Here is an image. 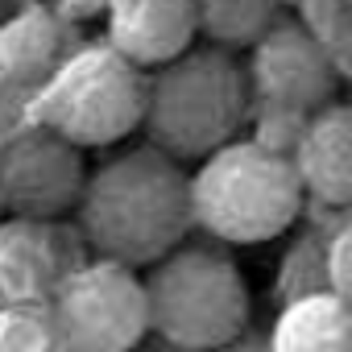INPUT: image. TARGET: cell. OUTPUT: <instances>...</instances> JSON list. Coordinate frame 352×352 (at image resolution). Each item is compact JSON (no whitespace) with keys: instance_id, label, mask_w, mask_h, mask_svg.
I'll return each mask as SVG.
<instances>
[{"instance_id":"2e32d148","label":"cell","mask_w":352,"mask_h":352,"mask_svg":"<svg viewBox=\"0 0 352 352\" xmlns=\"http://www.w3.org/2000/svg\"><path fill=\"white\" fill-rule=\"evenodd\" d=\"M220 352H274V348H270V331H253V327H249L241 340H232V344L220 348Z\"/></svg>"},{"instance_id":"5b68a950","label":"cell","mask_w":352,"mask_h":352,"mask_svg":"<svg viewBox=\"0 0 352 352\" xmlns=\"http://www.w3.org/2000/svg\"><path fill=\"white\" fill-rule=\"evenodd\" d=\"M149 83L112 46H87L42 87L38 124L79 149H104L145 124Z\"/></svg>"},{"instance_id":"8992f818","label":"cell","mask_w":352,"mask_h":352,"mask_svg":"<svg viewBox=\"0 0 352 352\" xmlns=\"http://www.w3.org/2000/svg\"><path fill=\"white\" fill-rule=\"evenodd\" d=\"M58 352H133L153 336L145 278L120 261L71 270L50 298Z\"/></svg>"},{"instance_id":"ac0fdd59","label":"cell","mask_w":352,"mask_h":352,"mask_svg":"<svg viewBox=\"0 0 352 352\" xmlns=\"http://www.w3.org/2000/svg\"><path fill=\"white\" fill-rule=\"evenodd\" d=\"M0 212H5V208H0Z\"/></svg>"},{"instance_id":"30bf717a","label":"cell","mask_w":352,"mask_h":352,"mask_svg":"<svg viewBox=\"0 0 352 352\" xmlns=\"http://www.w3.org/2000/svg\"><path fill=\"white\" fill-rule=\"evenodd\" d=\"M290 149L307 195L352 216V108L331 104L315 112L294 133Z\"/></svg>"},{"instance_id":"ba28073f","label":"cell","mask_w":352,"mask_h":352,"mask_svg":"<svg viewBox=\"0 0 352 352\" xmlns=\"http://www.w3.org/2000/svg\"><path fill=\"white\" fill-rule=\"evenodd\" d=\"M249 83L265 116L294 120V129H302L315 112L331 108L336 67L311 30H302L298 21H278L253 46Z\"/></svg>"},{"instance_id":"7a4b0ae2","label":"cell","mask_w":352,"mask_h":352,"mask_svg":"<svg viewBox=\"0 0 352 352\" xmlns=\"http://www.w3.org/2000/svg\"><path fill=\"white\" fill-rule=\"evenodd\" d=\"M249 108V71L232 58V50L208 46L153 71L145 133L149 145L170 153L174 162H208L212 153L241 141Z\"/></svg>"},{"instance_id":"52a82bcc","label":"cell","mask_w":352,"mask_h":352,"mask_svg":"<svg viewBox=\"0 0 352 352\" xmlns=\"http://www.w3.org/2000/svg\"><path fill=\"white\" fill-rule=\"evenodd\" d=\"M83 149L54 129L34 124L0 145V208L9 220L54 224L83 204Z\"/></svg>"},{"instance_id":"6da1fadb","label":"cell","mask_w":352,"mask_h":352,"mask_svg":"<svg viewBox=\"0 0 352 352\" xmlns=\"http://www.w3.org/2000/svg\"><path fill=\"white\" fill-rule=\"evenodd\" d=\"M79 224L104 261L153 270L195 228L191 174L153 145L124 149L87 179Z\"/></svg>"},{"instance_id":"4fadbf2b","label":"cell","mask_w":352,"mask_h":352,"mask_svg":"<svg viewBox=\"0 0 352 352\" xmlns=\"http://www.w3.org/2000/svg\"><path fill=\"white\" fill-rule=\"evenodd\" d=\"M274 352H352V302L336 290H311L274 319Z\"/></svg>"},{"instance_id":"8fae6325","label":"cell","mask_w":352,"mask_h":352,"mask_svg":"<svg viewBox=\"0 0 352 352\" xmlns=\"http://www.w3.org/2000/svg\"><path fill=\"white\" fill-rule=\"evenodd\" d=\"M63 278L67 274L50 224L0 220V311L54 298Z\"/></svg>"},{"instance_id":"9c48e42d","label":"cell","mask_w":352,"mask_h":352,"mask_svg":"<svg viewBox=\"0 0 352 352\" xmlns=\"http://www.w3.org/2000/svg\"><path fill=\"white\" fill-rule=\"evenodd\" d=\"M195 0H112L108 46L137 71H162L195 50Z\"/></svg>"},{"instance_id":"3957f363","label":"cell","mask_w":352,"mask_h":352,"mask_svg":"<svg viewBox=\"0 0 352 352\" xmlns=\"http://www.w3.org/2000/svg\"><path fill=\"white\" fill-rule=\"evenodd\" d=\"M307 187L294 157L270 141H232L191 174L195 224L224 245H265L302 212Z\"/></svg>"},{"instance_id":"5bb4252c","label":"cell","mask_w":352,"mask_h":352,"mask_svg":"<svg viewBox=\"0 0 352 352\" xmlns=\"http://www.w3.org/2000/svg\"><path fill=\"white\" fill-rule=\"evenodd\" d=\"M199 13V34L220 46H257L282 17H278V0H195Z\"/></svg>"},{"instance_id":"e0dca14e","label":"cell","mask_w":352,"mask_h":352,"mask_svg":"<svg viewBox=\"0 0 352 352\" xmlns=\"http://www.w3.org/2000/svg\"><path fill=\"white\" fill-rule=\"evenodd\" d=\"M133 352H187V348H179V344H166V340H157V336H149L141 348H133Z\"/></svg>"},{"instance_id":"9a60e30c","label":"cell","mask_w":352,"mask_h":352,"mask_svg":"<svg viewBox=\"0 0 352 352\" xmlns=\"http://www.w3.org/2000/svg\"><path fill=\"white\" fill-rule=\"evenodd\" d=\"M327 290H336L340 298L352 302V216L336 228V236L327 245Z\"/></svg>"},{"instance_id":"277c9868","label":"cell","mask_w":352,"mask_h":352,"mask_svg":"<svg viewBox=\"0 0 352 352\" xmlns=\"http://www.w3.org/2000/svg\"><path fill=\"white\" fill-rule=\"evenodd\" d=\"M153 336L187 352H220L249 331V286L236 261L208 245H183L162 257L149 278Z\"/></svg>"},{"instance_id":"7c38bea8","label":"cell","mask_w":352,"mask_h":352,"mask_svg":"<svg viewBox=\"0 0 352 352\" xmlns=\"http://www.w3.org/2000/svg\"><path fill=\"white\" fill-rule=\"evenodd\" d=\"M67 63V30L50 9H21L0 25V83L46 87Z\"/></svg>"}]
</instances>
